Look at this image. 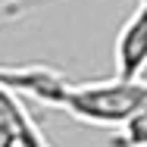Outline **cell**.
Returning a JSON list of instances; mask_svg holds the SVG:
<instances>
[{
	"mask_svg": "<svg viewBox=\"0 0 147 147\" xmlns=\"http://www.w3.org/2000/svg\"><path fill=\"white\" fill-rule=\"evenodd\" d=\"M41 103H50L69 116L82 119L88 125H107L119 128L135 110H141L147 103V82H91V85H72L69 78L59 75L50 88L44 91Z\"/></svg>",
	"mask_w": 147,
	"mask_h": 147,
	"instance_id": "cell-1",
	"label": "cell"
},
{
	"mask_svg": "<svg viewBox=\"0 0 147 147\" xmlns=\"http://www.w3.org/2000/svg\"><path fill=\"white\" fill-rule=\"evenodd\" d=\"M116 78L122 82H138L147 72V0H138L135 13L125 19L122 31L116 34Z\"/></svg>",
	"mask_w": 147,
	"mask_h": 147,
	"instance_id": "cell-2",
	"label": "cell"
},
{
	"mask_svg": "<svg viewBox=\"0 0 147 147\" xmlns=\"http://www.w3.org/2000/svg\"><path fill=\"white\" fill-rule=\"evenodd\" d=\"M0 125L9 131L13 147H53L41 131V125L34 122V116L28 113V107L22 103V97L3 88H0Z\"/></svg>",
	"mask_w": 147,
	"mask_h": 147,
	"instance_id": "cell-3",
	"label": "cell"
},
{
	"mask_svg": "<svg viewBox=\"0 0 147 147\" xmlns=\"http://www.w3.org/2000/svg\"><path fill=\"white\" fill-rule=\"evenodd\" d=\"M107 147H147V103L119 125Z\"/></svg>",
	"mask_w": 147,
	"mask_h": 147,
	"instance_id": "cell-4",
	"label": "cell"
},
{
	"mask_svg": "<svg viewBox=\"0 0 147 147\" xmlns=\"http://www.w3.org/2000/svg\"><path fill=\"white\" fill-rule=\"evenodd\" d=\"M0 147H13V138H9V131L0 125Z\"/></svg>",
	"mask_w": 147,
	"mask_h": 147,
	"instance_id": "cell-5",
	"label": "cell"
}]
</instances>
